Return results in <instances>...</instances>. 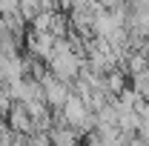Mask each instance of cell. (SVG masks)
Returning <instances> with one entry per match:
<instances>
[{"mask_svg": "<svg viewBox=\"0 0 149 146\" xmlns=\"http://www.w3.org/2000/svg\"><path fill=\"white\" fill-rule=\"evenodd\" d=\"M80 69H83V63H80L72 52H69V55H55L49 60V72L55 74L60 83H66V86H72L74 80L80 77Z\"/></svg>", "mask_w": 149, "mask_h": 146, "instance_id": "6da1fadb", "label": "cell"}, {"mask_svg": "<svg viewBox=\"0 0 149 146\" xmlns=\"http://www.w3.org/2000/svg\"><path fill=\"white\" fill-rule=\"evenodd\" d=\"M43 92H46V103H49V109H52V112L63 109V106H66V100H69V95H72L69 86H66V83H60L52 72L46 74V80H43Z\"/></svg>", "mask_w": 149, "mask_h": 146, "instance_id": "7a4b0ae2", "label": "cell"}, {"mask_svg": "<svg viewBox=\"0 0 149 146\" xmlns=\"http://www.w3.org/2000/svg\"><path fill=\"white\" fill-rule=\"evenodd\" d=\"M6 123H9V129H12L15 135H32V112H29V106H26L23 100H15V106L9 112Z\"/></svg>", "mask_w": 149, "mask_h": 146, "instance_id": "3957f363", "label": "cell"}, {"mask_svg": "<svg viewBox=\"0 0 149 146\" xmlns=\"http://www.w3.org/2000/svg\"><path fill=\"white\" fill-rule=\"evenodd\" d=\"M49 138H52V143H55V146H80V143H83V135H80L77 129H72V126L52 129Z\"/></svg>", "mask_w": 149, "mask_h": 146, "instance_id": "277c9868", "label": "cell"}, {"mask_svg": "<svg viewBox=\"0 0 149 146\" xmlns=\"http://www.w3.org/2000/svg\"><path fill=\"white\" fill-rule=\"evenodd\" d=\"M20 17L32 26L40 17V3H35V0H20Z\"/></svg>", "mask_w": 149, "mask_h": 146, "instance_id": "5b68a950", "label": "cell"}, {"mask_svg": "<svg viewBox=\"0 0 149 146\" xmlns=\"http://www.w3.org/2000/svg\"><path fill=\"white\" fill-rule=\"evenodd\" d=\"M29 146H52L49 135H29Z\"/></svg>", "mask_w": 149, "mask_h": 146, "instance_id": "8992f818", "label": "cell"}]
</instances>
